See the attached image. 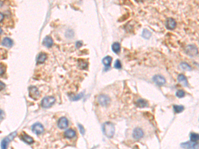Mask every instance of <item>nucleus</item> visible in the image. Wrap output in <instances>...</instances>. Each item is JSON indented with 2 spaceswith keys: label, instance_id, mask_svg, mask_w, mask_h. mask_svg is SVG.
Listing matches in <instances>:
<instances>
[{
  "label": "nucleus",
  "instance_id": "nucleus-1",
  "mask_svg": "<svg viewBox=\"0 0 199 149\" xmlns=\"http://www.w3.org/2000/svg\"><path fill=\"white\" fill-rule=\"evenodd\" d=\"M102 131L104 134L108 138H112L115 133V127L113 123L106 122L102 126Z\"/></svg>",
  "mask_w": 199,
  "mask_h": 149
},
{
  "label": "nucleus",
  "instance_id": "nucleus-2",
  "mask_svg": "<svg viewBox=\"0 0 199 149\" xmlns=\"http://www.w3.org/2000/svg\"><path fill=\"white\" fill-rule=\"evenodd\" d=\"M55 103V98L52 96L44 97L41 102V106L43 108H49Z\"/></svg>",
  "mask_w": 199,
  "mask_h": 149
},
{
  "label": "nucleus",
  "instance_id": "nucleus-3",
  "mask_svg": "<svg viewBox=\"0 0 199 149\" xmlns=\"http://www.w3.org/2000/svg\"><path fill=\"white\" fill-rule=\"evenodd\" d=\"M16 135H17V133L13 132V133L9 135L7 137L4 139L2 141V143H1V148H2V149H7L9 142L13 139V138L16 136Z\"/></svg>",
  "mask_w": 199,
  "mask_h": 149
},
{
  "label": "nucleus",
  "instance_id": "nucleus-4",
  "mask_svg": "<svg viewBox=\"0 0 199 149\" xmlns=\"http://www.w3.org/2000/svg\"><path fill=\"white\" fill-rule=\"evenodd\" d=\"M181 146L184 149H198V144L196 142L188 141L181 144Z\"/></svg>",
  "mask_w": 199,
  "mask_h": 149
},
{
  "label": "nucleus",
  "instance_id": "nucleus-5",
  "mask_svg": "<svg viewBox=\"0 0 199 149\" xmlns=\"http://www.w3.org/2000/svg\"><path fill=\"white\" fill-rule=\"evenodd\" d=\"M98 102L102 106H106L110 103V98L106 95H100L97 98Z\"/></svg>",
  "mask_w": 199,
  "mask_h": 149
},
{
  "label": "nucleus",
  "instance_id": "nucleus-6",
  "mask_svg": "<svg viewBox=\"0 0 199 149\" xmlns=\"http://www.w3.org/2000/svg\"><path fill=\"white\" fill-rule=\"evenodd\" d=\"M29 96L33 100H37L40 96V93L38 89L35 86H31L29 88Z\"/></svg>",
  "mask_w": 199,
  "mask_h": 149
},
{
  "label": "nucleus",
  "instance_id": "nucleus-7",
  "mask_svg": "<svg viewBox=\"0 0 199 149\" xmlns=\"http://www.w3.org/2000/svg\"><path fill=\"white\" fill-rule=\"evenodd\" d=\"M186 52L188 55L191 56H196L198 53V50L196 46L193 45H189L186 48Z\"/></svg>",
  "mask_w": 199,
  "mask_h": 149
},
{
  "label": "nucleus",
  "instance_id": "nucleus-8",
  "mask_svg": "<svg viewBox=\"0 0 199 149\" xmlns=\"http://www.w3.org/2000/svg\"><path fill=\"white\" fill-rule=\"evenodd\" d=\"M32 131L37 135H41L44 132V127L41 123H37L32 126Z\"/></svg>",
  "mask_w": 199,
  "mask_h": 149
},
{
  "label": "nucleus",
  "instance_id": "nucleus-9",
  "mask_svg": "<svg viewBox=\"0 0 199 149\" xmlns=\"http://www.w3.org/2000/svg\"><path fill=\"white\" fill-rule=\"evenodd\" d=\"M68 126V119L64 117H62L59 119L58 121V127L61 129L67 128Z\"/></svg>",
  "mask_w": 199,
  "mask_h": 149
},
{
  "label": "nucleus",
  "instance_id": "nucleus-10",
  "mask_svg": "<svg viewBox=\"0 0 199 149\" xmlns=\"http://www.w3.org/2000/svg\"><path fill=\"white\" fill-rule=\"evenodd\" d=\"M153 82H155L156 84H157L158 86H163L166 83L165 78L161 75H155L153 77Z\"/></svg>",
  "mask_w": 199,
  "mask_h": 149
},
{
  "label": "nucleus",
  "instance_id": "nucleus-11",
  "mask_svg": "<svg viewBox=\"0 0 199 149\" xmlns=\"http://www.w3.org/2000/svg\"><path fill=\"white\" fill-rule=\"evenodd\" d=\"M143 131L141 128H136L133 131V137L136 140H139L143 136Z\"/></svg>",
  "mask_w": 199,
  "mask_h": 149
},
{
  "label": "nucleus",
  "instance_id": "nucleus-12",
  "mask_svg": "<svg viewBox=\"0 0 199 149\" xmlns=\"http://www.w3.org/2000/svg\"><path fill=\"white\" fill-rule=\"evenodd\" d=\"M165 25H166V27H167L168 29L173 30L176 27V23L174 19L169 18V19H167V20L166 21Z\"/></svg>",
  "mask_w": 199,
  "mask_h": 149
},
{
  "label": "nucleus",
  "instance_id": "nucleus-13",
  "mask_svg": "<svg viewBox=\"0 0 199 149\" xmlns=\"http://www.w3.org/2000/svg\"><path fill=\"white\" fill-rule=\"evenodd\" d=\"M21 139L24 141L25 142H26V143L29 144V145H31V144H32L33 142H34V140H33V139L32 137H31L29 135H25V134H24V135H23L21 136Z\"/></svg>",
  "mask_w": 199,
  "mask_h": 149
},
{
  "label": "nucleus",
  "instance_id": "nucleus-14",
  "mask_svg": "<svg viewBox=\"0 0 199 149\" xmlns=\"http://www.w3.org/2000/svg\"><path fill=\"white\" fill-rule=\"evenodd\" d=\"M136 105L137 107H140V108H143V107H146L148 106V103L146 100H143V99H140L138 100L136 103Z\"/></svg>",
  "mask_w": 199,
  "mask_h": 149
},
{
  "label": "nucleus",
  "instance_id": "nucleus-15",
  "mask_svg": "<svg viewBox=\"0 0 199 149\" xmlns=\"http://www.w3.org/2000/svg\"><path fill=\"white\" fill-rule=\"evenodd\" d=\"M42 44L47 47H51L53 45V41H52V38H51L50 37H46L43 39Z\"/></svg>",
  "mask_w": 199,
  "mask_h": 149
},
{
  "label": "nucleus",
  "instance_id": "nucleus-16",
  "mask_svg": "<svg viewBox=\"0 0 199 149\" xmlns=\"http://www.w3.org/2000/svg\"><path fill=\"white\" fill-rule=\"evenodd\" d=\"M76 136V132L73 129H68L67 131H65L64 136L67 139H72Z\"/></svg>",
  "mask_w": 199,
  "mask_h": 149
},
{
  "label": "nucleus",
  "instance_id": "nucleus-17",
  "mask_svg": "<svg viewBox=\"0 0 199 149\" xmlns=\"http://www.w3.org/2000/svg\"><path fill=\"white\" fill-rule=\"evenodd\" d=\"M2 45L4 46V47H11L13 46V41H12L11 38H8V37H6V38H4L2 41Z\"/></svg>",
  "mask_w": 199,
  "mask_h": 149
},
{
  "label": "nucleus",
  "instance_id": "nucleus-18",
  "mask_svg": "<svg viewBox=\"0 0 199 149\" xmlns=\"http://www.w3.org/2000/svg\"><path fill=\"white\" fill-rule=\"evenodd\" d=\"M47 54L45 53H40L37 58V62L38 64H42L47 59Z\"/></svg>",
  "mask_w": 199,
  "mask_h": 149
},
{
  "label": "nucleus",
  "instance_id": "nucleus-19",
  "mask_svg": "<svg viewBox=\"0 0 199 149\" xmlns=\"http://www.w3.org/2000/svg\"><path fill=\"white\" fill-rule=\"evenodd\" d=\"M112 57L110 56H107L103 58V60H102V63H103V64L106 67H110V64L112 63Z\"/></svg>",
  "mask_w": 199,
  "mask_h": 149
},
{
  "label": "nucleus",
  "instance_id": "nucleus-20",
  "mask_svg": "<svg viewBox=\"0 0 199 149\" xmlns=\"http://www.w3.org/2000/svg\"><path fill=\"white\" fill-rule=\"evenodd\" d=\"M177 80H178V81L180 82V83L183 84V86H188L187 79H186V78L185 77L183 74L179 75L178 78H177Z\"/></svg>",
  "mask_w": 199,
  "mask_h": 149
},
{
  "label": "nucleus",
  "instance_id": "nucleus-21",
  "mask_svg": "<svg viewBox=\"0 0 199 149\" xmlns=\"http://www.w3.org/2000/svg\"><path fill=\"white\" fill-rule=\"evenodd\" d=\"M112 51H113L115 53H119V52H120V48H121L120 43H118V42H114V43L112 45Z\"/></svg>",
  "mask_w": 199,
  "mask_h": 149
},
{
  "label": "nucleus",
  "instance_id": "nucleus-22",
  "mask_svg": "<svg viewBox=\"0 0 199 149\" xmlns=\"http://www.w3.org/2000/svg\"><path fill=\"white\" fill-rule=\"evenodd\" d=\"M142 36H143V38H146V39H148V38H149L150 37H151V32H150L149 30L145 29H143V31Z\"/></svg>",
  "mask_w": 199,
  "mask_h": 149
},
{
  "label": "nucleus",
  "instance_id": "nucleus-23",
  "mask_svg": "<svg viewBox=\"0 0 199 149\" xmlns=\"http://www.w3.org/2000/svg\"><path fill=\"white\" fill-rule=\"evenodd\" d=\"M190 139H191V142H196L199 139L198 134L192 133L190 135Z\"/></svg>",
  "mask_w": 199,
  "mask_h": 149
},
{
  "label": "nucleus",
  "instance_id": "nucleus-24",
  "mask_svg": "<svg viewBox=\"0 0 199 149\" xmlns=\"http://www.w3.org/2000/svg\"><path fill=\"white\" fill-rule=\"evenodd\" d=\"M173 109L175 113H181L182 111H183L184 107L182 106H177V105H175V106H173Z\"/></svg>",
  "mask_w": 199,
  "mask_h": 149
},
{
  "label": "nucleus",
  "instance_id": "nucleus-25",
  "mask_svg": "<svg viewBox=\"0 0 199 149\" xmlns=\"http://www.w3.org/2000/svg\"><path fill=\"white\" fill-rule=\"evenodd\" d=\"M181 67L185 70H191V69H192L191 66L188 64L185 63V62H182V63L181 64Z\"/></svg>",
  "mask_w": 199,
  "mask_h": 149
},
{
  "label": "nucleus",
  "instance_id": "nucleus-26",
  "mask_svg": "<svg viewBox=\"0 0 199 149\" xmlns=\"http://www.w3.org/2000/svg\"><path fill=\"white\" fill-rule=\"evenodd\" d=\"M87 66H88L87 62H85L84 60H81L79 61V67L80 68H82V69H85V68H87Z\"/></svg>",
  "mask_w": 199,
  "mask_h": 149
},
{
  "label": "nucleus",
  "instance_id": "nucleus-27",
  "mask_svg": "<svg viewBox=\"0 0 199 149\" xmlns=\"http://www.w3.org/2000/svg\"><path fill=\"white\" fill-rule=\"evenodd\" d=\"M185 93L183 90H178V91L176 92V96L179 98H182L185 96Z\"/></svg>",
  "mask_w": 199,
  "mask_h": 149
},
{
  "label": "nucleus",
  "instance_id": "nucleus-28",
  "mask_svg": "<svg viewBox=\"0 0 199 149\" xmlns=\"http://www.w3.org/2000/svg\"><path fill=\"white\" fill-rule=\"evenodd\" d=\"M114 67L117 69H121V63L119 60H117L115 62V64H114Z\"/></svg>",
  "mask_w": 199,
  "mask_h": 149
},
{
  "label": "nucleus",
  "instance_id": "nucleus-29",
  "mask_svg": "<svg viewBox=\"0 0 199 149\" xmlns=\"http://www.w3.org/2000/svg\"><path fill=\"white\" fill-rule=\"evenodd\" d=\"M78 127H79V130H80V133L82 134V135H84L85 133V130H84V129L83 126H82V125H78Z\"/></svg>",
  "mask_w": 199,
  "mask_h": 149
},
{
  "label": "nucleus",
  "instance_id": "nucleus-30",
  "mask_svg": "<svg viewBox=\"0 0 199 149\" xmlns=\"http://www.w3.org/2000/svg\"><path fill=\"white\" fill-rule=\"evenodd\" d=\"M82 96H83V94L82 93H81L80 95H78V96H74L73 98H72V100H80V98H82Z\"/></svg>",
  "mask_w": 199,
  "mask_h": 149
},
{
  "label": "nucleus",
  "instance_id": "nucleus-31",
  "mask_svg": "<svg viewBox=\"0 0 199 149\" xmlns=\"http://www.w3.org/2000/svg\"><path fill=\"white\" fill-rule=\"evenodd\" d=\"M5 113L3 112V111H2V109H0V120L3 119L5 117Z\"/></svg>",
  "mask_w": 199,
  "mask_h": 149
},
{
  "label": "nucleus",
  "instance_id": "nucleus-32",
  "mask_svg": "<svg viewBox=\"0 0 199 149\" xmlns=\"http://www.w3.org/2000/svg\"><path fill=\"white\" fill-rule=\"evenodd\" d=\"M5 73V68L3 66H0V76L3 75Z\"/></svg>",
  "mask_w": 199,
  "mask_h": 149
},
{
  "label": "nucleus",
  "instance_id": "nucleus-33",
  "mask_svg": "<svg viewBox=\"0 0 199 149\" xmlns=\"http://www.w3.org/2000/svg\"><path fill=\"white\" fill-rule=\"evenodd\" d=\"M6 87V84H5L3 82H1L0 81V91H2V90H3V89Z\"/></svg>",
  "mask_w": 199,
  "mask_h": 149
},
{
  "label": "nucleus",
  "instance_id": "nucleus-34",
  "mask_svg": "<svg viewBox=\"0 0 199 149\" xmlns=\"http://www.w3.org/2000/svg\"><path fill=\"white\" fill-rule=\"evenodd\" d=\"M82 45V41H78V42H76V47L77 48H79Z\"/></svg>",
  "mask_w": 199,
  "mask_h": 149
},
{
  "label": "nucleus",
  "instance_id": "nucleus-35",
  "mask_svg": "<svg viewBox=\"0 0 199 149\" xmlns=\"http://www.w3.org/2000/svg\"><path fill=\"white\" fill-rule=\"evenodd\" d=\"M3 19H4V15L0 12V22H2L3 20Z\"/></svg>",
  "mask_w": 199,
  "mask_h": 149
},
{
  "label": "nucleus",
  "instance_id": "nucleus-36",
  "mask_svg": "<svg viewBox=\"0 0 199 149\" xmlns=\"http://www.w3.org/2000/svg\"><path fill=\"white\" fill-rule=\"evenodd\" d=\"M2 33V29L0 27V35H1Z\"/></svg>",
  "mask_w": 199,
  "mask_h": 149
},
{
  "label": "nucleus",
  "instance_id": "nucleus-37",
  "mask_svg": "<svg viewBox=\"0 0 199 149\" xmlns=\"http://www.w3.org/2000/svg\"><path fill=\"white\" fill-rule=\"evenodd\" d=\"M2 5H3V2H1V3H0V7H2Z\"/></svg>",
  "mask_w": 199,
  "mask_h": 149
}]
</instances>
